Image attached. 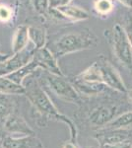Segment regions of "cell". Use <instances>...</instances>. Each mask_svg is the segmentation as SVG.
<instances>
[{"label":"cell","mask_w":132,"mask_h":148,"mask_svg":"<svg viewBox=\"0 0 132 148\" xmlns=\"http://www.w3.org/2000/svg\"><path fill=\"white\" fill-rule=\"evenodd\" d=\"M76 78L87 82L101 83L120 93L127 91L126 85L117 69L103 56L76 76Z\"/></svg>","instance_id":"6da1fadb"},{"label":"cell","mask_w":132,"mask_h":148,"mask_svg":"<svg viewBox=\"0 0 132 148\" xmlns=\"http://www.w3.org/2000/svg\"><path fill=\"white\" fill-rule=\"evenodd\" d=\"M99 44V39L92 31L70 32L62 35L53 42V53L61 57L73 52L93 49Z\"/></svg>","instance_id":"7a4b0ae2"},{"label":"cell","mask_w":132,"mask_h":148,"mask_svg":"<svg viewBox=\"0 0 132 148\" xmlns=\"http://www.w3.org/2000/svg\"><path fill=\"white\" fill-rule=\"evenodd\" d=\"M26 95H27L28 99L30 100L37 111L65 123L69 126V130H70L71 140L72 141H75L76 137H77V128H76V125H74L73 121L68 116L59 113L58 110L56 109V107L54 106V104L49 97V95L45 93L44 90L37 82L29 83L28 89L26 88Z\"/></svg>","instance_id":"3957f363"},{"label":"cell","mask_w":132,"mask_h":148,"mask_svg":"<svg viewBox=\"0 0 132 148\" xmlns=\"http://www.w3.org/2000/svg\"><path fill=\"white\" fill-rule=\"evenodd\" d=\"M107 32V39L114 56L122 65L132 70V45L127 37L123 26L116 23ZM107 37V34L105 33Z\"/></svg>","instance_id":"277c9868"},{"label":"cell","mask_w":132,"mask_h":148,"mask_svg":"<svg viewBox=\"0 0 132 148\" xmlns=\"http://www.w3.org/2000/svg\"><path fill=\"white\" fill-rule=\"evenodd\" d=\"M45 80L49 89L60 99L73 104H77L80 101V94L77 89L63 76L47 72Z\"/></svg>","instance_id":"5b68a950"},{"label":"cell","mask_w":132,"mask_h":148,"mask_svg":"<svg viewBox=\"0 0 132 148\" xmlns=\"http://www.w3.org/2000/svg\"><path fill=\"white\" fill-rule=\"evenodd\" d=\"M101 146L132 142V130L129 128H103L96 135Z\"/></svg>","instance_id":"8992f818"},{"label":"cell","mask_w":132,"mask_h":148,"mask_svg":"<svg viewBox=\"0 0 132 148\" xmlns=\"http://www.w3.org/2000/svg\"><path fill=\"white\" fill-rule=\"evenodd\" d=\"M36 51H37V49H36L35 47H29L28 46L23 51L14 53L13 56H11L7 59L5 62L2 63L3 65L0 67V76L7 75V74L14 72L22 66L26 65L34 58Z\"/></svg>","instance_id":"52a82bcc"},{"label":"cell","mask_w":132,"mask_h":148,"mask_svg":"<svg viewBox=\"0 0 132 148\" xmlns=\"http://www.w3.org/2000/svg\"><path fill=\"white\" fill-rule=\"evenodd\" d=\"M117 114V107L114 105H103L93 109L89 114L90 123L95 126L105 127Z\"/></svg>","instance_id":"ba28073f"},{"label":"cell","mask_w":132,"mask_h":148,"mask_svg":"<svg viewBox=\"0 0 132 148\" xmlns=\"http://www.w3.org/2000/svg\"><path fill=\"white\" fill-rule=\"evenodd\" d=\"M34 58L39 62L40 67L44 68L45 71L63 76V73L57 63V57L49 47H44L38 49L34 56Z\"/></svg>","instance_id":"9c48e42d"},{"label":"cell","mask_w":132,"mask_h":148,"mask_svg":"<svg viewBox=\"0 0 132 148\" xmlns=\"http://www.w3.org/2000/svg\"><path fill=\"white\" fill-rule=\"evenodd\" d=\"M3 148H44L39 138L27 135L23 137L7 136L2 143Z\"/></svg>","instance_id":"30bf717a"},{"label":"cell","mask_w":132,"mask_h":148,"mask_svg":"<svg viewBox=\"0 0 132 148\" xmlns=\"http://www.w3.org/2000/svg\"><path fill=\"white\" fill-rule=\"evenodd\" d=\"M5 130L10 133L22 135H33L34 130L30 127V125L25 121L24 119L16 114H9L5 119Z\"/></svg>","instance_id":"8fae6325"},{"label":"cell","mask_w":132,"mask_h":148,"mask_svg":"<svg viewBox=\"0 0 132 148\" xmlns=\"http://www.w3.org/2000/svg\"><path fill=\"white\" fill-rule=\"evenodd\" d=\"M54 8H56L64 16L65 20L71 21V22H81L90 18V14L87 10L76 5L68 4V5L58 6Z\"/></svg>","instance_id":"7c38bea8"},{"label":"cell","mask_w":132,"mask_h":148,"mask_svg":"<svg viewBox=\"0 0 132 148\" xmlns=\"http://www.w3.org/2000/svg\"><path fill=\"white\" fill-rule=\"evenodd\" d=\"M30 39H29V27L26 25H21L17 27L12 38V52H17L23 51L29 46Z\"/></svg>","instance_id":"4fadbf2b"},{"label":"cell","mask_w":132,"mask_h":148,"mask_svg":"<svg viewBox=\"0 0 132 148\" xmlns=\"http://www.w3.org/2000/svg\"><path fill=\"white\" fill-rule=\"evenodd\" d=\"M74 87H76L77 91L80 94L86 95V96H96L103 93L105 89H109L104 84L101 83H93L87 82V81L80 80L78 78H75V84Z\"/></svg>","instance_id":"5bb4252c"},{"label":"cell","mask_w":132,"mask_h":148,"mask_svg":"<svg viewBox=\"0 0 132 148\" xmlns=\"http://www.w3.org/2000/svg\"><path fill=\"white\" fill-rule=\"evenodd\" d=\"M39 67H40L39 62H38L35 58H33L30 62L27 63L26 65L22 66L21 68H19L18 70L14 71V72H11V73L7 74V75H4V76L10 78L11 80L15 81V82L18 83V84L23 85L24 79H25L27 76L31 75L32 73L35 72Z\"/></svg>","instance_id":"9a60e30c"},{"label":"cell","mask_w":132,"mask_h":148,"mask_svg":"<svg viewBox=\"0 0 132 148\" xmlns=\"http://www.w3.org/2000/svg\"><path fill=\"white\" fill-rule=\"evenodd\" d=\"M0 93L5 95H22L26 94V87L6 76H0Z\"/></svg>","instance_id":"2e32d148"},{"label":"cell","mask_w":132,"mask_h":148,"mask_svg":"<svg viewBox=\"0 0 132 148\" xmlns=\"http://www.w3.org/2000/svg\"><path fill=\"white\" fill-rule=\"evenodd\" d=\"M29 39L36 49H40L45 47L47 42V30L44 28L29 26Z\"/></svg>","instance_id":"e0dca14e"},{"label":"cell","mask_w":132,"mask_h":148,"mask_svg":"<svg viewBox=\"0 0 132 148\" xmlns=\"http://www.w3.org/2000/svg\"><path fill=\"white\" fill-rule=\"evenodd\" d=\"M131 125L132 112H125L119 116H116L114 120L103 128H129Z\"/></svg>","instance_id":"ac0fdd59"},{"label":"cell","mask_w":132,"mask_h":148,"mask_svg":"<svg viewBox=\"0 0 132 148\" xmlns=\"http://www.w3.org/2000/svg\"><path fill=\"white\" fill-rule=\"evenodd\" d=\"M94 10L100 16H107L114 11V0H95L93 3Z\"/></svg>","instance_id":"d6986e66"},{"label":"cell","mask_w":132,"mask_h":148,"mask_svg":"<svg viewBox=\"0 0 132 148\" xmlns=\"http://www.w3.org/2000/svg\"><path fill=\"white\" fill-rule=\"evenodd\" d=\"M33 4L34 9L38 14L47 17L49 16V9H50V1L49 0H31Z\"/></svg>","instance_id":"ffe728a7"},{"label":"cell","mask_w":132,"mask_h":148,"mask_svg":"<svg viewBox=\"0 0 132 148\" xmlns=\"http://www.w3.org/2000/svg\"><path fill=\"white\" fill-rule=\"evenodd\" d=\"M0 96V119H6L9 114H11L13 105L8 97Z\"/></svg>","instance_id":"44dd1931"},{"label":"cell","mask_w":132,"mask_h":148,"mask_svg":"<svg viewBox=\"0 0 132 148\" xmlns=\"http://www.w3.org/2000/svg\"><path fill=\"white\" fill-rule=\"evenodd\" d=\"M14 16V12L11 6L6 4H0V22L9 23Z\"/></svg>","instance_id":"7402d4cb"},{"label":"cell","mask_w":132,"mask_h":148,"mask_svg":"<svg viewBox=\"0 0 132 148\" xmlns=\"http://www.w3.org/2000/svg\"><path fill=\"white\" fill-rule=\"evenodd\" d=\"M122 26H123L127 37H128V39L132 45V15H126V17L124 18V22L122 24Z\"/></svg>","instance_id":"603a6c76"},{"label":"cell","mask_w":132,"mask_h":148,"mask_svg":"<svg viewBox=\"0 0 132 148\" xmlns=\"http://www.w3.org/2000/svg\"><path fill=\"white\" fill-rule=\"evenodd\" d=\"M49 1H50V7H58V6L71 4V2L73 0H49Z\"/></svg>","instance_id":"cb8c5ba5"},{"label":"cell","mask_w":132,"mask_h":148,"mask_svg":"<svg viewBox=\"0 0 132 148\" xmlns=\"http://www.w3.org/2000/svg\"><path fill=\"white\" fill-rule=\"evenodd\" d=\"M117 2H119L123 6L127 7L129 9H132V0H116Z\"/></svg>","instance_id":"d4e9b609"},{"label":"cell","mask_w":132,"mask_h":148,"mask_svg":"<svg viewBox=\"0 0 132 148\" xmlns=\"http://www.w3.org/2000/svg\"><path fill=\"white\" fill-rule=\"evenodd\" d=\"M63 148H79L77 146V144L75 143V141H68L63 145Z\"/></svg>","instance_id":"484cf974"},{"label":"cell","mask_w":132,"mask_h":148,"mask_svg":"<svg viewBox=\"0 0 132 148\" xmlns=\"http://www.w3.org/2000/svg\"><path fill=\"white\" fill-rule=\"evenodd\" d=\"M10 56H9V54H7V53H3V52L0 51V63L5 62V61H6L7 59H8Z\"/></svg>","instance_id":"4316f807"},{"label":"cell","mask_w":132,"mask_h":148,"mask_svg":"<svg viewBox=\"0 0 132 148\" xmlns=\"http://www.w3.org/2000/svg\"><path fill=\"white\" fill-rule=\"evenodd\" d=\"M126 95H127V97H128V99L132 102V88L131 89H127Z\"/></svg>","instance_id":"83f0119b"},{"label":"cell","mask_w":132,"mask_h":148,"mask_svg":"<svg viewBox=\"0 0 132 148\" xmlns=\"http://www.w3.org/2000/svg\"><path fill=\"white\" fill-rule=\"evenodd\" d=\"M131 148H132V146H131Z\"/></svg>","instance_id":"f1b7e54d"}]
</instances>
